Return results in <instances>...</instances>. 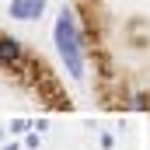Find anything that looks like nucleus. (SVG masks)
I'll return each mask as SVG.
<instances>
[{"label": "nucleus", "mask_w": 150, "mask_h": 150, "mask_svg": "<svg viewBox=\"0 0 150 150\" xmlns=\"http://www.w3.org/2000/svg\"><path fill=\"white\" fill-rule=\"evenodd\" d=\"M67 11L94 101L150 115V0H67Z\"/></svg>", "instance_id": "obj_1"}]
</instances>
